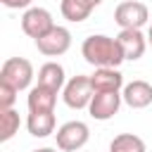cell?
Masks as SVG:
<instances>
[{
	"label": "cell",
	"mask_w": 152,
	"mask_h": 152,
	"mask_svg": "<svg viewBox=\"0 0 152 152\" xmlns=\"http://www.w3.org/2000/svg\"><path fill=\"white\" fill-rule=\"evenodd\" d=\"M33 152H57L55 147H38V150H33Z\"/></svg>",
	"instance_id": "cell-20"
},
{
	"label": "cell",
	"mask_w": 152,
	"mask_h": 152,
	"mask_svg": "<svg viewBox=\"0 0 152 152\" xmlns=\"http://www.w3.org/2000/svg\"><path fill=\"white\" fill-rule=\"evenodd\" d=\"M109 152H147V147H145L142 138H138L133 133H121L112 140Z\"/></svg>",
	"instance_id": "cell-17"
},
{
	"label": "cell",
	"mask_w": 152,
	"mask_h": 152,
	"mask_svg": "<svg viewBox=\"0 0 152 152\" xmlns=\"http://www.w3.org/2000/svg\"><path fill=\"white\" fill-rule=\"evenodd\" d=\"M38 86L50 88V90H55V93L64 90V86H66L64 66L57 64V62H45V64L38 69Z\"/></svg>",
	"instance_id": "cell-12"
},
{
	"label": "cell",
	"mask_w": 152,
	"mask_h": 152,
	"mask_svg": "<svg viewBox=\"0 0 152 152\" xmlns=\"http://www.w3.org/2000/svg\"><path fill=\"white\" fill-rule=\"evenodd\" d=\"M114 21L121 28H142L150 21V10L140 0H124L114 10Z\"/></svg>",
	"instance_id": "cell-4"
},
{
	"label": "cell",
	"mask_w": 152,
	"mask_h": 152,
	"mask_svg": "<svg viewBox=\"0 0 152 152\" xmlns=\"http://www.w3.org/2000/svg\"><path fill=\"white\" fill-rule=\"evenodd\" d=\"M19 126H21L19 112H14V109H0V142L12 140L19 133Z\"/></svg>",
	"instance_id": "cell-16"
},
{
	"label": "cell",
	"mask_w": 152,
	"mask_h": 152,
	"mask_svg": "<svg viewBox=\"0 0 152 152\" xmlns=\"http://www.w3.org/2000/svg\"><path fill=\"white\" fill-rule=\"evenodd\" d=\"M62 97H64V104L71 107V109H86L93 100V83H90V76L86 74H78L74 78L66 81L64 90H62Z\"/></svg>",
	"instance_id": "cell-5"
},
{
	"label": "cell",
	"mask_w": 152,
	"mask_h": 152,
	"mask_svg": "<svg viewBox=\"0 0 152 152\" xmlns=\"http://www.w3.org/2000/svg\"><path fill=\"white\" fill-rule=\"evenodd\" d=\"M36 48L45 57H59L71 48V33H69L66 26H55L36 40Z\"/></svg>",
	"instance_id": "cell-7"
},
{
	"label": "cell",
	"mask_w": 152,
	"mask_h": 152,
	"mask_svg": "<svg viewBox=\"0 0 152 152\" xmlns=\"http://www.w3.org/2000/svg\"><path fill=\"white\" fill-rule=\"evenodd\" d=\"M55 102H57V93L38 83L28 90V97H26L28 112H55Z\"/></svg>",
	"instance_id": "cell-13"
},
{
	"label": "cell",
	"mask_w": 152,
	"mask_h": 152,
	"mask_svg": "<svg viewBox=\"0 0 152 152\" xmlns=\"http://www.w3.org/2000/svg\"><path fill=\"white\" fill-rule=\"evenodd\" d=\"M57 24H55V19H52V14L45 10V7H28L26 12H24V17H21V31L28 36V38H33V40H38L40 36H45L50 28H55Z\"/></svg>",
	"instance_id": "cell-6"
},
{
	"label": "cell",
	"mask_w": 152,
	"mask_h": 152,
	"mask_svg": "<svg viewBox=\"0 0 152 152\" xmlns=\"http://www.w3.org/2000/svg\"><path fill=\"white\" fill-rule=\"evenodd\" d=\"M81 55L95 69H119V64L126 62L119 40L109 38V36H102V33L88 36L81 45Z\"/></svg>",
	"instance_id": "cell-1"
},
{
	"label": "cell",
	"mask_w": 152,
	"mask_h": 152,
	"mask_svg": "<svg viewBox=\"0 0 152 152\" xmlns=\"http://www.w3.org/2000/svg\"><path fill=\"white\" fill-rule=\"evenodd\" d=\"M119 45H121V52H124V59L128 62H135L145 55V48H147V36L140 31V28H121L119 36H116Z\"/></svg>",
	"instance_id": "cell-9"
},
{
	"label": "cell",
	"mask_w": 152,
	"mask_h": 152,
	"mask_svg": "<svg viewBox=\"0 0 152 152\" xmlns=\"http://www.w3.org/2000/svg\"><path fill=\"white\" fill-rule=\"evenodd\" d=\"M93 83V93H114L124 88V76L119 69H95V74L90 76Z\"/></svg>",
	"instance_id": "cell-11"
},
{
	"label": "cell",
	"mask_w": 152,
	"mask_h": 152,
	"mask_svg": "<svg viewBox=\"0 0 152 152\" xmlns=\"http://www.w3.org/2000/svg\"><path fill=\"white\" fill-rule=\"evenodd\" d=\"M31 2L33 0H0V5L7 7V10H28Z\"/></svg>",
	"instance_id": "cell-19"
},
{
	"label": "cell",
	"mask_w": 152,
	"mask_h": 152,
	"mask_svg": "<svg viewBox=\"0 0 152 152\" xmlns=\"http://www.w3.org/2000/svg\"><path fill=\"white\" fill-rule=\"evenodd\" d=\"M0 81L14 86L17 90H26L33 81V64L24 57H10L0 69Z\"/></svg>",
	"instance_id": "cell-2"
},
{
	"label": "cell",
	"mask_w": 152,
	"mask_h": 152,
	"mask_svg": "<svg viewBox=\"0 0 152 152\" xmlns=\"http://www.w3.org/2000/svg\"><path fill=\"white\" fill-rule=\"evenodd\" d=\"M147 43H150V45H152V26H150V28H147Z\"/></svg>",
	"instance_id": "cell-21"
},
{
	"label": "cell",
	"mask_w": 152,
	"mask_h": 152,
	"mask_svg": "<svg viewBox=\"0 0 152 152\" xmlns=\"http://www.w3.org/2000/svg\"><path fill=\"white\" fill-rule=\"evenodd\" d=\"M55 138H57V147L62 152H76L90 140V128L83 121H66L57 128Z\"/></svg>",
	"instance_id": "cell-3"
},
{
	"label": "cell",
	"mask_w": 152,
	"mask_h": 152,
	"mask_svg": "<svg viewBox=\"0 0 152 152\" xmlns=\"http://www.w3.org/2000/svg\"><path fill=\"white\" fill-rule=\"evenodd\" d=\"M17 95H19V90L14 86L0 81V109H12L17 102Z\"/></svg>",
	"instance_id": "cell-18"
},
{
	"label": "cell",
	"mask_w": 152,
	"mask_h": 152,
	"mask_svg": "<svg viewBox=\"0 0 152 152\" xmlns=\"http://www.w3.org/2000/svg\"><path fill=\"white\" fill-rule=\"evenodd\" d=\"M26 128L33 138H48L55 133V112H28Z\"/></svg>",
	"instance_id": "cell-14"
},
{
	"label": "cell",
	"mask_w": 152,
	"mask_h": 152,
	"mask_svg": "<svg viewBox=\"0 0 152 152\" xmlns=\"http://www.w3.org/2000/svg\"><path fill=\"white\" fill-rule=\"evenodd\" d=\"M88 2H90V5H93V7H97V5H100V2H102V0H88Z\"/></svg>",
	"instance_id": "cell-22"
},
{
	"label": "cell",
	"mask_w": 152,
	"mask_h": 152,
	"mask_svg": "<svg viewBox=\"0 0 152 152\" xmlns=\"http://www.w3.org/2000/svg\"><path fill=\"white\" fill-rule=\"evenodd\" d=\"M121 102H124V97H121L119 90H114V93H93L88 112H90V116L95 121H109L119 112Z\"/></svg>",
	"instance_id": "cell-8"
},
{
	"label": "cell",
	"mask_w": 152,
	"mask_h": 152,
	"mask_svg": "<svg viewBox=\"0 0 152 152\" xmlns=\"http://www.w3.org/2000/svg\"><path fill=\"white\" fill-rule=\"evenodd\" d=\"M121 97L131 109H145V107L152 104V86L147 81H140V78L131 81V83L124 86Z\"/></svg>",
	"instance_id": "cell-10"
},
{
	"label": "cell",
	"mask_w": 152,
	"mask_h": 152,
	"mask_svg": "<svg viewBox=\"0 0 152 152\" xmlns=\"http://www.w3.org/2000/svg\"><path fill=\"white\" fill-rule=\"evenodd\" d=\"M93 10H95V7H93L88 0H62V2H59V12H62V17H64L66 21H71V24L86 21V19L90 17Z\"/></svg>",
	"instance_id": "cell-15"
}]
</instances>
